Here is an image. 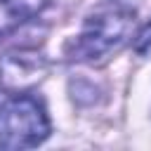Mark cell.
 Returning <instances> with one entry per match:
<instances>
[{
    "mask_svg": "<svg viewBox=\"0 0 151 151\" xmlns=\"http://www.w3.org/2000/svg\"><path fill=\"white\" fill-rule=\"evenodd\" d=\"M50 137V118L38 97L14 94L0 106V146L31 149Z\"/></svg>",
    "mask_w": 151,
    "mask_h": 151,
    "instance_id": "7a4b0ae2",
    "label": "cell"
},
{
    "mask_svg": "<svg viewBox=\"0 0 151 151\" xmlns=\"http://www.w3.org/2000/svg\"><path fill=\"white\" fill-rule=\"evenodd\" d=\"M139 0H101L85 19L80 35L73 42V59L99 61L116 52L132 33Z\"/></svg>",
    "mask_w": 151,
    "mask_h": 151,
    "instance_id": "6da1fadb",
    "label": "cell"
},
{
    "mask_svg": "<svg viewBox=\"0 0 151 151\" xmlns=\"http://www.w3.org/2000/svg\"><path fill=\"white\" fill-rule=\"evenodd\" d=\"M47 0H0V33L17 28L21 21L35 17Z\"/></svg>",
    "mask_w": 151,
    "mask_h": 151,
    "instance_id": "277c9868",
    "label": "cell"
},
{
    "mask_svg": "<svg viewBox=\"0 0 151 151\" xmlns=\"http://www.w3.org/2000/svg\"><path fill=\"white\" fill-rule=\"evenodd\" d=\"M47 73V61L35 50H12L0 57V87L9 94H24Z\"/></svg>",
    "mask_w": 151,
    "mask_h": 151,
    "instance_id": "3957f363",
    "label": "cell"
},
{
    "mask_svg": "<svg viewBox=\"0 0 151 151\" xmlns=\"http://www.w3.org/2000/svg\"><path fill=\"white\" fill-rule=\"evenodd\" d=\"M132 47H134V52H137L139 57H151V21L137 33Z\"/></svg>",
    "mask_w": 151,
    "mask_h": 151,
    "instance_id": "5b68a950",
    "label": "cell"
}]
</instances>
